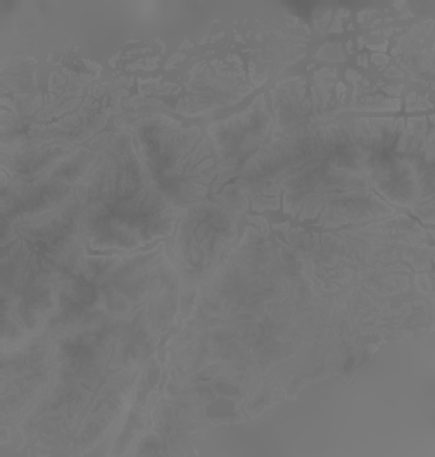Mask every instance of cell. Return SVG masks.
Here are the masks:
<instances>
[{
  "instance_id": "cell-1",
  "label": "cell",
  "mask_w": 435,
  "mask_h": 457,
  "mask_svg": "<svg viewBox=\"0 0 435 457\" xmlns=\"http://www.w3.org/2000/svg\"><path fill=\"white\" fill-rule=\"evenodd\" d=\"M405 135L401 120H349L309 127L275 138L246 164L242 179H275L289 170L359 154L392 151Z\"/></svg>"
},
{
  "instance_id": "cell-2",
  "label": "cell",
  "mask_w": 435,
  "mask_h": 457,
  "mask_svg": "<svg viewBox=\"0 0 435 457\" xmlns=\"http://www.w3.org/2000/svg\"><path fill=\"white\" fill-rule=\"evenodd\" d=\"M373 154L313 162L287 177L282 181L287 212L339 221H363L389 214L390 207L375 192L366 173Z\"/></svg>"
},
{
  "instance_id": "cell-3",
  "label": "cell",
  "mask_w": 435,
  "mask_h": 457,
  "mask_svg": "<svg viewBox=\"0 0 435 457\" xmlns=\"http://www.w3.org/2000/svg\"><path fill=\"white\" fill-rule=\"evenodd\" d=\"M135 140L154 183L177 209L205 199L220 164L213 144L199 128L154 118L137 128Z\"/></svg>"
},
{
  "instance_id": "cell-4",
  "label": "cell",
  "mask_w": 435,
  "mask_h": 457,
  "mask_svg": "<svg viewBox=\"0 0 435 457\" xmlns=\"http://www.w3.org/2000/svg\"><path fill=\"white\" fill-rule=\"evenodd\" d=\"M233 220L218 205H194L181 220L177 238L180 264L188 275L205 273L233 237Z\"/></svg>"
},
{
  "instance_id": "cell-5",
  "label": "cell",
  "mask_w": 435,
  "mask_h": 457,
  "mask_svg": "<svg viewBox=\"0 0 435 457\" xmlns=\"http://www.w3.org/2000/svg\"><path fill=\"white\" fill-rule=\"evenodd\" d=\"M272 118L264 105V99L259 97L247 111L233 116L229 121L211 128V138L214 153L218 157L220 171H235L246 164L261 151V144L266 138Z\"/></svg>"
}]
</instances>
